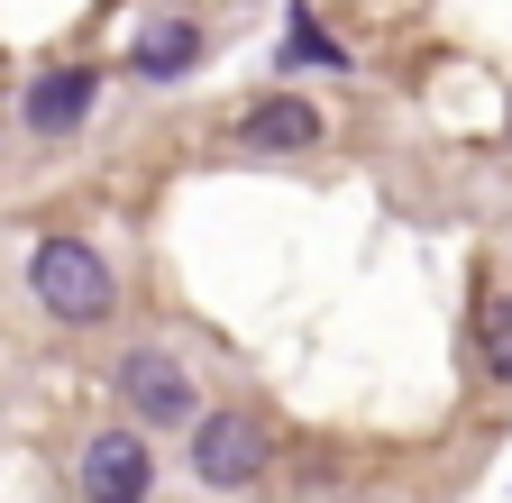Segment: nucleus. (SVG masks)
Returning <instances> with one entry per match:
<instances>
[{
	"label": "nucleus",
	"instance_id": "obj_1",
	"mask_svg": "<svg viewBox=\"0 0 512 503\" xmlns=\"http://www.w3.org/2000/svg\"><path fill=\"white\" fill-rule=\"evenodd\" d=\"M28 284H37V302L55 311V321H110V266L92 257L83 238H46L37 257H28Z\"/></svg>",
	"mask_w": 512,
	"mask_h": 503
},
{
	"label": "nucleus",
	"instance_id": "obj_2",
	"mask_svg": "<svg viewBox=\"0 0 512 503\" xmlns=\"http://www.w3.org/2000/svg\"><path fill=\"white\" fill-rule=\"evenodd\" d=\"M266 449H275V439H266V421H256V412H202V421H192V476H202V485H220V494H238V485H256V476H266Z\"/></svg>",
	"mask_w": 512,
	"mask_h": 503
},
{
	"label": "nucleus",
	"instance_id": "obj_3",
	"mask_svg": "<svg viewBox=\"0 0 512 503\" xmlns=\"http://www.w3.org/2000/svg\"><path fill=\"white\" fill-rule=\"evenodd\" d=\"M119 403L138 412L147 430H165V421H202V412H192V375H183L165 348H138V357H119Z\"/></svg>",
	"mask_w": 512,
	"mask_h": 503
},
{
	"label": "nucleus",
	"instance_id": "obj_4",
	"mask_svg": "<svg viewBox=\"0 0 512 503\" xmlns=\"http://www.w3.org/2000/svg\"><path fill=\"white\" fill-rule=\"evenodd\" d=\"M83 503H147V485H156V458H147V439L138 430H101L92 449H83Z\"/></svg>",
	"mask_w": 512,
	"mask_h": 503
},
{
	"label": "nucleus",
	"instance_id": "obj_5",
	"mask_svg": "<svg viewBox=\"0 0 512 503\" xmlns=\"http://www.w3.org/2000/svg\"><path fill=\"white\" fill-rule=\"evenodd\" d=\"M92 92H101V83H92L83 65H64V74H37V83H28V129H37V138H64V129H83V119H92Z\"/></svg>",
	"mask_w": 512,
	"mask_h": 503
},
{
	"label": "nucleus",
	"instance_id": "obj_6",
	"mask_svg": "<svg viewBox=\"0 0 512 503\" xmlns=\"http://www.w3.org/2000/svg\"><path fill=\"white\" fill-rule=\"evenodd\" d=\"M128 65H138L147 83H174V74L202 65V28H192V19H165V28H147V37H138V55H128Z\"/></svg>",
	"mask_w": 512,
	"mask_h": 503
},
{
	"label": "nucleus",
	"instance_id": "obj_7",
	"mask_svg": "<svg viewBox=\"0 0 512 503\" xmlns=\"http://www.w3.org/2000/svg\"><path fill=\"white\" fill-rule=\"evenodd\" d=\"M238 138H247V147H311V138H320V110H311V101H256V110L238 119Z\"/></svg>",
	"mask_w": 512,
	"mask_h": 503
},
{
	"label": "nucleus",
	"instance_id": "obj_8",
	"mask_svg": "<svg viewBox=\"0 0 512 503\" xmlns=\"http://www.w3.org/2000/svg\"><path fill=\"white\" fill-rule=\"evenodd\" d=\"M284 65H339V46L320 37V19H302V10H293V37H284Z\"/></svg>",
	"mask_w": 512,
	"mask_h": 503
},
{
	"label": "nucleus",
	"instance_id": "obj_9",
	"mask_svg": "<svg viewBox=\"0 0 512 503\" xmlns=\"http://www.w3.org/2000/svg\"><path fill=\"white\" fill-rule=\"evenodd\" d=\"M485 366L512 385V302H485Z\"/></svg>",
	"mask_w": 512,
	"mask_h": 503
}]
</instances>
